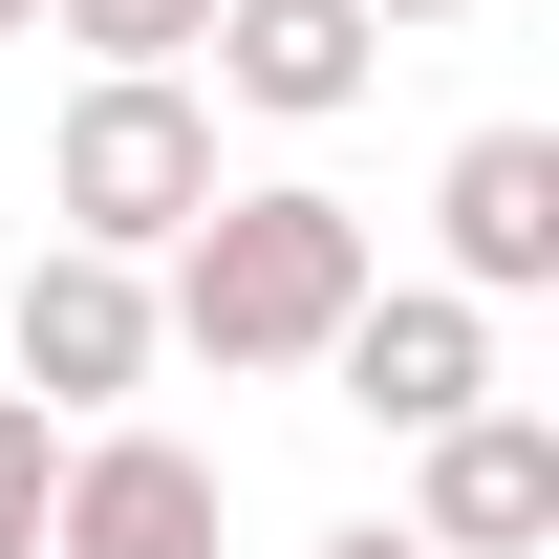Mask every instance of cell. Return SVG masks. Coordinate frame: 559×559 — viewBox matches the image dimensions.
Wrapping results in <instances>:
<instances>
[{"label":"cell","instance_id":"obj_1","mask_svg":"<svg viewBox=\"0 0 559 559\" xmlns=\"http://www.w3.org/2000/svg\"><path fill=\"white\" fill-rule=\"evenodd\" d=\"M388 280V237H366L323 173H259V194H215L194 237H173V280H151V323H173V366H215V388H280V366L345 345V301Z\"/></svg>","mask_w":559,"mask_h":559},{"label":"cell","instance_id":"obj_2","mask_svg":"<svg viewBox=\"0 0 559 559\" xmlns=\"http://www.w3.org/2000/svg\"><path fill=\"white\" fill-rule=\"evenodd\" d=\"M215 194H237V173H215V86H194V66H86V86H66L44 215H66L86 259H173Z\"/></svg>","mask_w":559,"mask_h":559},{"label":"cell","instance_id":"obj_3","mask_svg":"<svg viewBox=\"0 0 559 559\" xmlns=\"http://www.w3.org/2000/svg\"><path fill=\"white\" fill-rule=\"evenodd\" d=\"M0 345H22V409H44V430H108L151 366H173V323H151V259H86V237H44Z\"/></svg>","mask_w":559,"mask_h":559},{"label":"cell","instance_id":"obj_4","mask_svg":"<svg viewBox=\"0 0 559 559\" xmlns=\"http://www.w3.org/2000/svg\"><path fill=\"white\" fill-rule=\"evenodd\" d=\"M409 538L430 559H559V409H452V430H409Z\"/></svg>","mask_w":559,"mask_h":559},{"label":"cell","instance_id":"obj_5","mask_svg":"<svg viewBox=\"0 0 559 559\" xmlns=\"http://www.w3.org/2000/svg\"><path fill=\"white\" fill-rule=\"evenodd\" d=\"M215 516H237V495H215V452L194 430H66V495H44V559H215Z\"/></svg>","mask_w":559,"mask_h":559},{"label":"cell","instance_id":"obj_6","mask_svg":"<svg viewBox=\"0 0 559 559\" xmlns=\"http://www.w3.org/2000/svg\"><path fill=\"white\" fill-rule=\"evenodd\" d=\"M323 388H345L366 430H452V409H495V301H452V280H366L345 345H323Z\"/></svg>","mask_w":559,"mask_h":559},{"label":"cell","instance_id":"obj_7","mask_svg":"<svg viewBox=\"0 0 559 559\" xmlns=\"http://www.w3.org/2000/svg\"><path fill=\"white\" fill-rule=\"evenodd\" d=\"M215 108H259V130H323V108H366L388 86V22L366 0H215Z\"/></svg>","mask_w":559,"mask_h":559},{"label":"cell","instance_id":"obj_8","mask_svg":"<svg viewBox=\"0 0 559 559\" xmlns=\"http://www.w3.org/2000/svg\"><path fill=\"white\" fill-rule=\"evenodd\" d=\"M430 237H452V301H538L559 280V130H474L430 173Z\"/></svg>","mask_w":559,"mask_h":559},{"label":"cell","instance_id":"obj_9","mask_svg":"<svg viewBox=\"0 0 559 559\" xmlns=\"http://www.w3.org/2000/svg\"><path fill=\"white\" fill-rule=\"evenodd\" d=\"M44 22H66L86 66H194L215 44V0H44Z\"/></svg>","mask_w":559,"mask_h":559},{"label":"cell","instance_id":"obj_10","mask_svg":"<svg viewBox=\"0 0 559 559\" xmlns=\"http://www.w3.org/2000/svg\"><path fill=\"white\" fill-rule=\"evenodd\" d=\"M44 495H66V430L0 388V559H44Z\"/></svg>","mask_w":559,"mask_h":559},{"label":"cell","instance_id":"obj_11","mask_svg":"<svg viewBox=\"0 0 559 559\" xmlns=\"http://www.w3.org/2000/svg\"><path fill=\"white\" fill-rule=\"evenodd\" d=\"M301 559H430V538H409V516H345V538H301Z\"/></svg>","mask_w":559,"mask_h":559},{"label":"cell","instance_id":"obj_12","mask_svg":"<svg viewBox=\"0 0 559 559\" xmlns=\"http://www.w3.org/2000/svg\"><path fill=\"white\" fill-rule=\"evenodd\" d=\"M366 22H474V0H366Z\"/></svg>","mask_w":559,"mask_h":559},{"label":"cell","instance_id":"obj_13","mask_svg":"<svg viewBox=\"0 0 559 559\" xmlns=\"http://www.w3.org/2000/svg\"><path fill=\"white\" fill-rule=\"evenodd\" d=\"M0 22H44V0H0Z\"/></svg>","mask_w":559,"mask_h":559}]
</instances>
